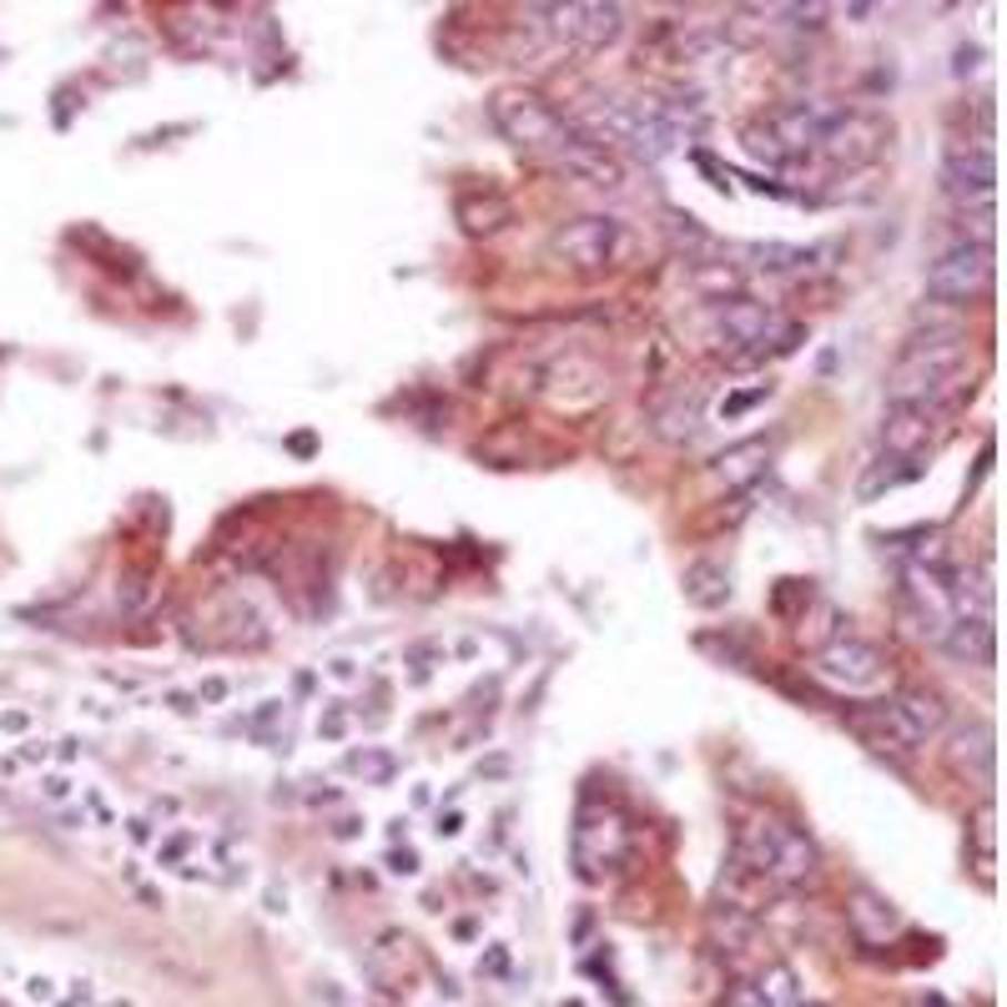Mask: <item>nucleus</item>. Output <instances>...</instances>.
I'll return each instance as SVG.
<instances>
[{
  "mask_svg": "<svg viewBox=\"0 0 1007 1007\" xmlns=\"http://www.w3.org/2000/svg\"><path fill=\"white\" fill-rule=\"evenodd\" d=\"M967 358H973V338L957 328H927L922 338H912L907 348L897 353L887 373V398L892 404H917L927 414H942V408H957L973 384H963Z\"/></svg>",
  "mask_w": 1007,
  "mask_h": 1007,
  "instance_id": "f257e3e1",
  "label": "nucleus"
},
{
  "mask_svg": "<svg viewBox=\"0 0 1007 1007\" xmlns=\"http://www.w3.org/2000/svg\"><path fill=\"white\" fill-rule=\"evenodd\" d=\"M570 121L610 156L630 152L635 162H660V156H670L685 142L665 121L660 96H590Z\"/></svg>",
  "mask_w": 1007,
  "mask_h": 1007,
  "instance_id": "f03ea898",
  "label": "nucleus"
},
{
  "mask_svg": "<svg viewBox=\"0 0 1007 1007\" xmlns=\"http://www.w3.org/2000/svg\"><path fill=\"white\" fill-rule=\"evenodd\" d=\"M705 323V338H711L715 353H731L741 363H761L766 353H791L806 328L801 323H786L776 307L755 303L745 293H731V297H711V307L701 313Z\"/></svg>",
  "mask_w": 1007,
  "mask_h": 1007,
  "instance_id": "7ed1b4c3",
  "label": "nucleus"
},
{
  "mask_svg": "<svg viewBox=\"0 0 1007 1007\" xmlns=\"http://www.w3.org/2000/svg\"><path fill=\"white\" fill-rule=\"evenodd\" d=\"M489 121H494V132L515 146V152L539 156V162H549V166L564 162L570 146L584 136L564 111H555L539 91H529V87H499V91H494V96H489Z\"/></svg>",
  "mask_w": 1007,
  "mask_h": 1007,
  "instance_id": "20e7f679",
  "label": "nucleus"
},
{
  "mask_svg": "<svg viewBox=\"0 0 1007 1007\" xmlns=\"http://www.w3.org/2000/svg\"><path fill=\"white\" fill-rule=\"evenodd\" d=\"M942 721H947V705L932 690H902L892 701H872V705H852L846 711V725L872 751H887V755H907L917 745H927L942 731Z\"/></svg>",
  "mask_w": 1007,
  "mask_h": 1007,
  "instance_id": "39448f33",
  "label": "nucleus"
},
{
  "mask_svg": "<svg viewBox=\"0 0 1007 1007\" xmlns=\"http://www.w3.org/2000/svg\"><path fill=\"white\" fill-rule=\"evenodd\" d=\"M741 862L751 866V872H761L766 882H781V887H806V882H816V872H822V852H816V842H811L806 832H796V826L786 822H751L741 832Z\"/></svg>",
  "mask_w": 1007,
  "mask_h": 1007,
  "instance_id": "423d86ee",
  "label": "nucleus"
},
{
  "mask_svg": "<svg viewBox=\"0 0 1007 1007\" xmlns=\"http://www.w3.org/2000/svg\"><path fill=\"white\" fill-rule=\"evenodd\" d=\"M635 237L620 217H604V212H584V217L559 222L555 237H549V257L570 273H610L630 257Z\"/></svg>",
  "mask_w": 1007,
  "mask_h": 1007,
  "instance_id": "0eeeda50",
  "label": "nucleus"
},
{
  "mask_svg": "<svg viewBox=\"0 0 1007 1007\" xmlns=\"http://www.w3.org/2000/svg\"><path fill=\"white\" fill-rule=\"evenodd\" d=\"M570 846L584 882H600L604 872H614L630 856V822L614 806H604V801H584L580 816H574Z\"/></svg>",
  "mask_w": 1007,
  "mask_h": 1007,
  "instance_id": "6e6552de",
  "label": "nucleus"
},
{
  "mask_svg": "<svg viewBox=\"0 0 1007 1007\" xmlns=\"http://www.w3.org/2000/svg\"><path fill=\"white\" fill-rule=\"evenodd\" d=\"M993 247L983 242H957L927 267V293L937 303H957V307H973V303H987L993 297Z\"/></svg>",
  "mask_w": 1007,
  "mask_h": 1007,
  "instance_id": "1a4fd4ad",
  "label": "nucleus"
},
{
  "mask_svg": "<svg viewBox=\"0 0 1007 1007\" xmlns=\"http://www.w3.org/2000/svg\"><path fill=\"white\" fill-rule=\"evenodd\" d=\"M942 176H947V192H953V197L963 202V212L993 207V192H997V152H993V136H957V142L947 146Z\"/></svg>",
  "mask_w": 1007,
  "mask_h": 1007,
  "instance_id": "9d476101",
  "label": "nucleus"
},
{
  "mask_svg": "<svg viewBox=\"0 0 1007 1007\" xmlns=\"http://www.w3.org/2000/svg\"><path fill=\"white\" fill-rule=\"evenodd\" d=\"M887 136H892V121H882L876 111H836V121L822 132L816 152L836 166H866L887 152Z\"/></svg>",
  "mask_w": 1007,
  "mask_h": 1007,
  "instance_id": "9b49d317",
  "label": "nucleus"
},
{
  "mask_svg": "<svg viewBox=\"0 0 1007 1007\" xmlns=\"http://www.w3.org/2000/svg\"><path fill=\"white\" fill-rule=\"evenodd\" d=\"M549 35H564L580 51H604L624 35V6H600V0H570V6H545Z\"/></svg>",
  "mask_w": 1007,
  "mask_h": 1007,
  "instance_id": "f8f14e48",
  "label": "nucleus"
},
{
  "mask_svg": "<svg viewBox=\"0 0 1007 1007\" xmlns=\"http://www.w3.org/2000/svg\"><path fill=\"white\" fill-rule=\"evenodd\" d=\"M836 111L842 106H826V101H791V106H776L761 126L771 132V142L781 146V156L791 162H801V156L816 152V142H822V132L836 121Z\"/></svg>",
  "mask_w": 1007,
  "mask_h": 1007,
  "instance_id": "ddd939ff",
  "label": "nucleus"
},
{
  "mask_svg": "<svg viewBox=\"0 0 1007 1007\" xmlns=\"http://www.w3.org/2000/svg\"><path fill=\"white\" fill-rule=\"evenodd\" d=\"M816 675L822 680H832V685H842V690H866V685H876L882 680V670H887V655L876 645H866V640H852V635H842V640H832V645L816 655Z\"/></svg>",
  "mask_w": 1007,
  "mask_h": 1007,
  "instance_id": "4468645a",
  "label": "nucleus"
},
{
  "mask_svg": "<svg viewBox=\"0 0 1007 1007\" xmlns=\"http://www.w3.org/2000/svg\"><path fill=\"white\" fill-rule=\"evenodd\" d=\"M932 424H937V414H927V408L892 404L887 418H882V454L922 464V459H927V444H932Z\"/></svg>",
  "mask_w": 1007,
  "mask_h": 1007,
  "instance_id": "2eb2a0df",
  "label": "nucleus"
},
{
  "mask_svg": "<svg viewBox=\"0 0 1007 1007\" xmlns=\"http://www.w3.org/2000/svg\"><path fill=\"white\" fill-rule=\"evenodd\" d=\"M993 725L987 721H973L963 725V731L953 735V745H947V761H953L957 776L977 781V786H993Z\"/></svg>",
  "mask_w": 1007,
  "mask_h": 1007,
  "instance_id": "dca6fc26",
  "label": "nucleus"
},
{
  "mask_svg": "<svg viewBox=\"0 0 1007 1007\" xmlns=\"http://www.w3.org/2000/svg\"><path fill=\"white\" fill-rule=\"evenodd\" d=\"M771 449H776L771 438H741V444H731L725 454H715V459H711L715 484H725V489H745V484H755L761 474H766Z\"/></svg>",
  "mask_w": 1007,
  "mask_h": 1007,
  "instance_id": "f3484780",
  "label": "nucleus"
},
{
  "mask_svg": "<svg viewBox=\"0 0 1007 1007\" xmlns=\"http://www.w3.org/2000/svg\"><path fill=\"white\" fill-rule=\"evenodd\" d=\"M680 590H685V600L695 604V610H721V604L731 600V570H725L721 559H695V564H685V574H680Z\"/></svg>",
  "mask_w": 1007,
  "mask_h": 1007,
  "instance_id": "a211bd4d",
  "label": "nucleus"
},
{
  "mask_svg": "<svg viewBox=\"0 0 1007 1007\" xmlns=\"http://www.w3.org/2000/svg\"><path fill=\"white\" fill-rule=\"evenodd\" d=\"M942 650L953 660H967V665H993L997 660V635L993 620H953V630L942 635Z\"/></svg>",
  "mask_w": 1007,
  "mask_h": 1007,
  "instance_id": "6ab92c4d",
  "label": "nucleus"
},
{
  "mask_svg": "<svg viewBox=\"0 0 1007 1007\" xmlns=\"http://www.w3.org/2000/svg\"><path fill=\"white\" fill-rule=\"evenodd\" d=\"M454 212H459L469 237H489V232H499L504 222L515 217V207H509L499 192H464V197L454 202Z\"/></svg>",
  "mask_w": 1007,
  "mask_h": 1007,
  "instance_id": "aec40b11",
  "label": "nucleus"
},
{
  "mask_svg": "<svg viewBox=\"0 0 1007 1007\" xmlns=\"http://www.w3.org/2000/svg\"><path fill=\"white\" fill-rule=\"evenodd\" d=\"M912 479H922V464H917V459H892V454H882L876 464H866L862 484H856V499H862V504H876L882 494L902 489V484H912Z\"/></svg>",
  "mask_w": 1007,
  "mask_h": 1007,
  "instance_id": "412c9836",
  "label": "nucleus"
},
{
  "mask_svg": "<svg viewBox=\"0 0 1007 1007\" xmlns=\"http://www.w3.org/2000/svg\"><path fill=\"white\" fill-rule=\"evenodd\" d=\"M755 937V917L745 907H715L711 912V942L721 953H741Z\"/></svg>",
  "mask_w": 1007,
  "mask_h": 1007,
  "instance_id": "4be33fe9",
  "label": "nucleus"
},
{
  "mask_svg": "<svg viewBox=\"0 0 1007 1007\" xmlns=\"http://www.w3.org/2000/svg\"><path fill=\"white\" fill-rule=\"evenodd\" d=\"M751 987H755V997H761V1007H796L801 1003V977L791 963L766 967L761 977H751Z\"/></svg>",
  "mask_w": 1007,
  "mask_h": 1007,
  "instance_id": "5701e85b",
  "label": "nucleus"
},
{
  "mask_svg": "<svg viewBox=\"0 0 1007 1007\" xmlns=\"http://www.w3.org/2000/svg\"><path fill=\"white\" fill-rule=\"evenodd\" d=\"M701 428V394H675V404L655 408V434L660 438H690Z\"/></svg>",
  "mask_w": 1007,
  "mask_h": 1007,
  "instance_id": "b1692460",
  "label": "nucleus"
},
{
  "mask_svg": "<svg viewBox=\"0 0 1007 1007\" xmlns=\"http://www.w3.org/2000/svg\"><path fill=\"white\" fill-rule=\"evenodd\" d=\"M745 257H751L755 267H766V273H791V267L811 263V252L791 247V242H755V247H745Z\"/></svg>",
  "mask_w": 1007,
  "mask_h": 1007,
  "instance_id": "393cba45",
  "label": "nucleus"
},
{
  "mask_svg": "<svg viewBox=\"0 0 1007 1007\" xmlns=\"http://www.w3.org/2000/svg\"><path fill=\"white\" fill-rule=\"evenodd\" d=\"M348 771H358L363 781H378V786H384V781L398 771V761L388 751H373V745H363V751L348 755Z\"/></svg>",
  "mask_w": 1007,
  "mask_h": 1007,
  "instance_id": "a878e982",
  "label": "nucleus"
},
{
  "mask_svg": "<svg viewBox=\"0 0 1007 1007\" xmlns=\"http://www.w3.org/2000/svg\"><path fill=\"white\" fill-rule=\"evenodd\" d=\"M776 16H786L791 26H826V16H832V6H822V0H811V6H776Z\"/></svg>",
  "mask_w": 1007,
  "mask_h": 1007,
  "instance_id": "bb28decb",
  "label": "nucleus"
},
{
  "mask_svg": "<svg viewBox=\"0 0 1007 1007\" xmlns=\"http://www.w3.org/2000/svg\"><path fill=\"white\" fill-rule=\"evenodd\" d=\"M973 836H977V852H983V866H993V801H983V806H977Z\"/></svg>",
  "mask_w": 1007,
  "mask_h": 1007,
  "instance_id": "cd10ccee",
  "label": "nucleus"
},
{
  "mask_svg": "<svg viewBox=\"0 0 1007 1007\" xmlns=\"http://www.w3.org/2000/svg\"><path fill=\"white\" fill-rule=\"evenodd\" d=\"M766 394H771V384L751 388V394H735V398H731V404H725V408H721V414H725V418H735V414H745V408H751V404H761V398H766Z\"/></svg>",
  "mask_w": 1007,
  "mask_h": 1007,
  "instance_id": "c85d7f7f",
  "label": "nucleus"
},
{
  "mask_svg": "<svg viewBox=\"0 0 1007 1007\" xmlns=\"http://www.w3.org/2000/svg\"><path fill=\"white\" fill-rule=\"evenodd\" d=\"M983 67V51H977V45H963V51H957V77H967V71H977Z\"/></svg>",
  "mask_w": 1007,
  "mask_h": 1007,
  "instance_id": "c756f323",
  "label": "nucleus"
},
{
  "mask_svg": "<svg viewBox=\"0 0 1007 1007\" xmlns=\"http://www.w3.org/2000/svg\"><path fill=\"white\" fill-rule=\"evenodd\" d=\"M394 872L414 876V872H418V856H414V852H394Z\"/></svg>",
  "mask_w": 1007,
  "mask_h": 1007,
  "instance_id": "7c9ffc66",
  "label": "nucleus"
},
{
  "mask_svg": "<svg viewBox=\"0 0 1007 1007\" xmlns=\"http://www.w3.org/2000/svg\"><path fill=\"white\" fill-rule=\"evenodd\" d=\"M202 695H207V701H217V695H227V685H222V680H207V685H202Z\"/></svg>",
  "mask_w": 1007,
  "mask_h": 1007,
  "instance_id": "2f4dec72",
  "label": "nucleus"
}]
</instances>
